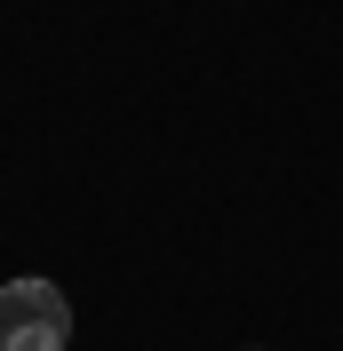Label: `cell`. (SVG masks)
Here are the masks:
<instances>
[{
	"label": "cell",
	"instance_id": "obj_1",
	"mask_svg": "<svg viewBox=\"0 0 343 351\" xmlns=\"http://www.w3.org/2000/svg\"><path fill=\"white\" fill-rule=\"evenodd\" d=\"M72 304L56 280H8L0 287V351H64Z\"/></svg>",
	"mask_w": 343,
	"mask_h": 351
}]
</instances>
